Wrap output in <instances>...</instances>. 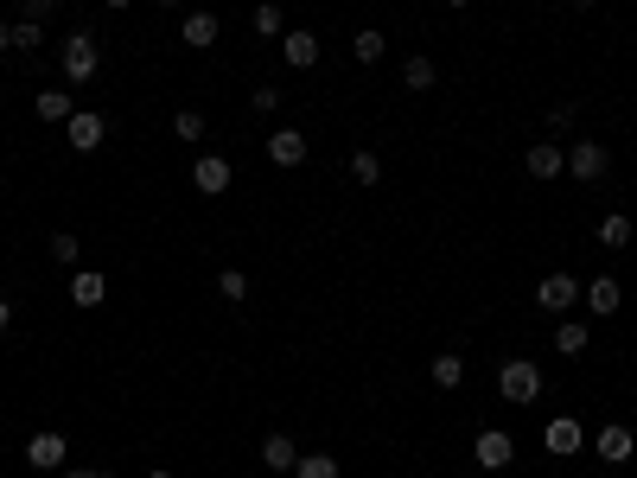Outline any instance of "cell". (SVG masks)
I'll return each mask as SVG.
<instances>
[{
  "label": "cell",
  "mask_w": 637,
  "mask_h": 478,
  "mask_svg": "<svg viewBox=\"0 0 637 478\" xmlns=\"http://www.w3.org/2000/svg\"><path fill=\"white\" fill-rule=\"evenodd\" d=\"M497 396H504V402H516V408H529V402L542 396V370L529 364V357H510V364L497 370Z\"/></svg>",
  "instance_id": "1"
},
{
  "label": "cell",
  "mask_w": 637,
  "mask_h": 478,
  "mask_svg": "<svg viewBox=\"0 0 637 478\" xmlns=\"http://www.w3.org/2000/svg\"><path fill=\"white\" fill-rule=\"evenodd\" d=\"M96 64H102L96 32H71V39H64V83H90Z\"/></svg>",
  "instance_id": "2"
},
{
  "label": "cell",
  "mask_w": 637,
  "mask_h": 478,
  "mask_svg": "<svg viewBox=\"0 0 637 478\" xmlns=\"http://www.w3.org/2000/svg\"><path fill=\"white\" fill-rule=\"evenodd\" d=\"M606 166H612V153L599 147V141H574L567 147V173H574L580 185H593V179H606Z\"/></svg>",
  "instance_id": "3"
},
{
  "label": "cell",
  "mask_w": 637,
  "mask_h": 478,
  "mask_svg": "<svg viewBox=\"0 0 637 478\" xmlns=\"http://www.w3.org/2000/svg\"><path fill=\"white\" fill-rule=\"evenodd\" d=\"M472 459H478V466H485V472H504L510 459H516V440H510L504 428H485V434L472 440Z\"/></svg>",
  "instance_id": "4"
},
{
  "label": "cell",
  "mask_w": 637,
  "mask_h": 478,
  "mask_svg": "<svg viewBox=\"0 0 637 478\" xmlns=\"http://www.w3.org/2000/svg\"><path fill=\"white\" fill-rule=\"evenodd\" d=\"M580 294H587V287H580L574 275H548V281L536 287V306H542V313H574Z\"/></svg>",
  "instance_id": "5"
},
{
  "label": "cell",
  "mask_w": 637,
  "mask_h": 478,
  "mask_svg": "<svg viewBox=\"0 0 637 478\" xmlns=\"http://www.w3.org/2000/svg\"><path fill=\"white\" fill-rule=\"evenodd\" d=\"M64 453H71V447H64V434H58V428H39V434L26 440L32 472H58V466H64Z\"/></svg>",
  "instance_id": "6"
},
{
  "label": "cell",
  "mask_w": 637,
  "mask_h": 478,
  "mask_svg": "<svg viewBox=\"0 0 637 478\" xmlns=\"http://www.w3.org/2000/svg\"><path fill=\"white\" fill-rule=\"evenodd\" d=\"M268 160L287 166V173L306 166V134H300V128H274V134H268Z\"/></svg>",
  "instance_id": "7"
},
{
  "label": "cell",
  "mask_w": 637,
  "mask_h": 478,
  "mask_svg": "<svg viewBox=\"0 0 637 478\" xmlns=\"http://www.w3.org/2000/svg\"><path fill=\"white\" fill-rule=\"evenodd\" d=\"M542 440H548V453H580V447H587V428H580V421L574 415H555V421H548V428H542Z\"/></svg>",
  "instance_id": "8"
},
{
  "label": "cell",
  "mask_w": 637,
  "mask_h": 478,
  "mask_svg": "<svg viewBox=\"0 0 637 478\" xmlns=\"http://www.w3.org/2000/svg\"><path fill=\"white\" fill-rule=\"evenodd\" d=\"M523 166H529V179H561V173H567V147L536 141V147L523 153Z\"/></svg>",
  "instance_id": "9"
},
{
  "label": "cell",
  "mask_w": 637,
  "mask_h": 478,
  "mask_svg": "<svg viewBox=\"0 0 637 478\" xmlns=\"http://www.w3.org/2000/svg\"><path fill=\"white\" fill-rule=\"evenodd\" d=\"M102 134H109V122H102V115H71V122H64V141H71L77 153H96Z\"/></svg>",
  "instance_id": "10"
},
{
  "label": "cell",
  "mask_w": 637,
  "mask_h": 478,
  "mask_svg": "<svg viewBox=\"0 0 637 478\" xmlns=\"http://www.w3.org/2000/svg\"><path fill=\"white\" fill-rule=\"evenodd\" d=\"M192 185H198V192H230V160H223V153H204V160L192 166Z\"/></svg>",
  "instance_id": "11"
},
{
  "label": "cell",
  "mask_w": 637,
  "mask_h": 478,
  "mask_svg": "<svg viewBox=\"0 0 637 478\" xmlns=\"http://www.w3.org/2000/svg\"><path fill=\"white\" fill-rule=\"evenodd\" d=\"M281 51H287L294 71H313L319 64V32H281Z\"/></svg>",
  "instance_id": "12"
},
{
  "label": "cell",
  "mask_w": 637,
  "mask_h": 478,
  "mask_svg": "<svg viewBox=\"0 0 637 478\" xmlns=\"http://www.w3.org/2000/svg\"><path fill=\"white\" fill-rule=\"evenodd\" d=\"M580 300H587L593 313L606 319V313H618V306H625V287H618L612 275H599V281H587V294H580Z\"/></svg>",
  "instance_id": "13"
},
{
  "label": "cell",
  "mask_w": 637,
  "mask_h": 478,
  "mask_svg": "<svg viewBox=\"0 0 637 478\" xmlns=\"http://www.w3.org/2000/svg\"><path fill=\"white\" fill-rule=\"evenodd\" d=\"M593 453L606 459V466H625V459L637 453V440H631V428H606V434L593 440Z\"/></svg>",
  "instance_id": "14"
},
{
  "label": "cell",
  "mask_w": 637,
  "mask_h": 478,
  "mask_svg": "<svg viewBox=\"0 0 637 478\" xmlns=\"http://www.w3.org/2000/svg\"><path fill=\"white\" fill-rule=\"evenodd\" d=\"M179 39L192 45V51H211V45H217V13H185Z\"/></svg>",
  "instance_id": "15"
},
{
  "label": "cell",
  "mask_w": 637,
  "mask_h": 478,
  "mask_svg": "<svg viewBox=\"0 0 637 478\" xmlns=\"http://www.w3.org/2000/svg\"><path fill=\"white\" fill-rule=\"evenodd\" d=\"M262 466H268V472H294V466H300V447H294L287 434H268V440H262Z\"/></svg>",
  "instance_id": "16"
},
{
  "label": "cell",
  "mask_w": 637,
  "mask_h": 478,
  "mask_svg": "<svg viewBox=\"0 0 637 478\" xmlns=\"http://www.w3.org/2000/svg\"><path fill=\"white\" fill-rule=\"evenodd\" d=\"M102 294H109V281L96 275V268H83V275H71V300L90 313V306H102Z\"/></svg>",
  "instance_id": "17"
},
{
  "label": "cell",
  "mask_w": 637,
  "mask_h": 478,
  "mask_svg": "<svg viewBox=\"0 0 637 478\" xmlns=\"http://www.w3.org/2000/svg\"><path fill=\"white\" fill-rule=\"evenodd\" d=\"M32 109H39V122H71V90H39V102H32Z\"/></svg>",
  "instance_id": "18"
},
{
  "label": "cell",
  "mask_w": 637,
  "mask_h": 478,
  "mask_svg": "<svg viewBox=\"0 0 637 478\" xmlns=\"http://www.w3.org/2000/svg\"><path fill=\"white\" fill-rule=\"evenodd\" d=\"M434 383H440V389H459V383H466V357H459V351H440V357H434Z\"/></svg>",
  "instance_id": "19"
},
{
  "label": "cell",
  "mask_w": 637,
  "mask_h": 478,
  "mask_svg": "<svg viewBox=\"0 0 637 478\" xmlns=\"http://www.w3.org/2000/svg\"><path fill=\"white\" fill-rule=\"evenodd\" d=\"M587 345H593V338H587V326H580V319H561V332H555V351H561V357H580Z\"/></svg>",
  "instance_id": "20"
},
{
  "label": "cell",
  "mask_w": 637,
  "mask_h": 478,
  "mask_svg": "<svg viewBox=\"0 0 637 478\" xmlns=\"http://www.w3.org/2000/svg\"><path fill=\"white\" fill-rule=\"evenodd\" d=\"M383 51H389V39H383V32H376V26H364V32H357V39H351V58H357V64H376V58H383Z\"/></svg>",
  "instance_id": "21"
},
{
  "label": "cell",
  "mask_w": 637,
  "mask_h": 478,
  "mask_svg": "<svg viewBox=\"0 0 637 478\" xmlns=\"http://www.w3.org/2000/svg\"><path fill=\"white\" fill-rule=\"evenodd\" d=\"M294 478H338V459H332V453H300Z\"/></svg>",
  "instance_id": "22"
},
{
  "label": "cell",
  "mask_w": 637,
  "mask_h": 478,
  "mask_svg": "<svg viewBox=\"0 0 637 478\" xmlns=\"http://www.w3.org/2000/svg\"><path fill=\"white\" fill-rule=\"evenodd\" d=\"M255 32H262V39H281V32H287V13L274 7V0H262V7H255Z\"/></svg>",
  "instance_id": "23"
},
{
  "label": "cell",
  "mask_w": 637,
  "mask_h": 478,
  "mask_svg": "<svg viewBox=\"0 0 637 478\" xmlns=\"http://www.w3.org/2000/svg\"><path fill=\"white\" fill-rule=\"evenodd\" d=\"M599 243H606V249H625V243H631V217H625V211H612L606 224H599Z\"/></svg>",
  "instance_id": "24"
},
{
  "label": "cell",
  "mask_w": 637,
  "mask_h": 478,
  "mask_svg": "<svg viewBox=\"0 0 637 478\" xmlns=\"http://www.w3.org/2000/svg\"><path fill=\"white\" fill-rule=\"evenodd\" d=\"M402 83H408V90H434V64H427V58H408V64H402Z\"/></svg>",
  "instance_id": "25"
},
{
  "label": "cell",
  "mask_w": 637,
  "mask_h": 478,
  "mask_svg": "<svg viewBox=\"0 0 637 478\" xmlns=\"http://www.w3.org/2000/svg\"><path fill=\"white\" fill-rule=\"evenodd\" d=\"M77 255H83V243H77L71 230H58V236H51V262H58V268H71Z\"/></svg>",
  "instance_id": "26"
},
{
  "label": "cell",
  "mask_w": 637,
  "mask_h": 478,
  "mask_svg": "<svg viewBox=\"0 0 637 478\" xmlns=\"http://www.w3.org/2000/svg\"><path fill=\"white\" fill-rule=\"evenodd\" d=\"M217 294H223V300H249V275H243V268H223V275H217Z\"/></svg>",
  "instance_id": "27"
},
{
  "label": "cell",
  "mask_w": 637,
  "mask_h": 478,
  "mask_svg": "<svg viewBox=\"0 0 637 478\" xmlns=\"http://www.w3.org/2000/svg\"><path fill=\"white\" fill-rule=\"evenodd\" d=\"M351 173L364 179V185H376V179H383V160H376L370 147H357V153H351Z\"/></svg>",
  "instance_id": "28"
},
{
  "label": "cell",
  "mask_w": 637,
  "mask_h": 478,
  "mask_svg": "<svg viewBox=\"0 0 637 478\" xmlns=\"http://www.w3.org/2000/svg\"><path fill=\"white\" fill-rule=\"evenodd\" d=\"M172 134H179V141H204V115H198V109H179V122H172Z\"/></svg>",
  "instance_id": "29"
},
{
  "label": "cell",
  "mask_w": 637,
  "mask_h": 478,
  "mask_svg": "<svg viewBox=\"0 0 637 478\" xmlns=\"http://www.w3.org/2000/svg\"><path fill=\"white\" fill-rule=\"evenodd\" d=\"M249 109H255V115H274V109H281V90H274V83H262V90L249 96Z\"/></svg>",
  "instance_id": "30"
},
{
  "label": "cell",
  "mask_w": 637,
  "mask_h": 478,
  "mask_svg": "<svg viewBox=\"0 0 637 478\" xmlns=\"http://www.w3.org/2000/svg\"><path fill=\"white\" fill-rule=\"evenodd\" d=\"M39 39H45V32H39V20H20V26H13V45H20V51H32Z\"/></svg>",
  "instance_id": "31"
},
{
  "label": "cell",
  "mask_w": 637,
  "mask_h": 478,
  "mask_svg": "<svg viewBox=\"0 0 637 478\" xmlns=\"http://www.w3.org/2000/svg\"><path fill=\"white\" fill-rule=\"evenodd\" d=\"M51 7H58V0H26V20H45Z\"/></svg>",
  "instance_id": "32"
},
{
  "label": "cell",
  "mask_w": 637,
  "mask_h": 478,
  "mask_svg": "<svg viewBox=\"0 0 637 478\" xmlns=\"http://www.w3.org/2000/svg\"><path fill=\"white\" fill-rule=\"evenodd\" d=\"M64 478H102L96 466H71V472H64Z\"/></svg>",
  "instance_id": "33"
},
{
  "label": "cell",
  "mask_w": 637,
  "mask_h": 478,
  "mask_svg": "<svg viewBox=\"0 0 637 478\" xmlns=\"http://www.w3.org/2000/svg\"><path fill=\"white\" fill-rule=\"evenodd\" d=\"M0 51H13V26L7 20H0Z\"/></svg>",
  "instance_id": "34"
},
{
  "label": "cell",
  "mask_w": 637,
  "mask_h": 478,
  "mask_svg": "<svg viewBox=\"0 0 637 478\" xmlns=\"http://www.w3.org/2000/svg\"><path fill=\"white\" fill-rule=\"evenodd\" d=\"M0 326H13V300H0Z\"/></svg>",
  "instance_id": "35"
},
{
  "label": "cell",
  "mask_w": 637,
  "mask_h": 478,
  "mask_svg": "<svg viewBox=\"0 0 637 478\" xmlns=\"http://www.w3.org/2000/svg\"><path fill=\"white\" fill-rule=\"evenodd\" d=\"M102 7H115V13H122V7H134V0H102Z\"/></svg>",
  "instance_id": "36"
},
{
  "label": "cell",
  "mask_w": 637,
  "mask_h": 478,
  "mask_svg": "<svg viewBox=\"0 0 637 478\" xmlns=\"http://www.w3.org/2000/svg\"><path fill=\"white\" fill-rule=\"evenodd\" d=\"M446 7H472V0H446Z\"/></svg>",
  "instance_id": "37"
},
{
  "label": "cell",
  "mask_w": 637,
  "mask_h": 478,
  "mask_svg": "<svg viewBox=\"0 0 637 478\" xmlns=\"http://www.w3.org/2000/svg\"><path fill=\"white\" fill-rule=\"evenodd\" d=\"M160 7H185V0H160Z\"/></svg>",
  "instance_id": "38"
},
{
  "label": "cell",
  "mask_w": 637,
  "mask_h": 478,
  "mask_svg": "<svg viewBox=\"0 0 637 478\" xmlns=\"http://www.w3.org/2000/svg\"><path fill=\"white\" fill-rule=\"evenodd\" d=\"M147 478H172V472H147Z\"/></svg>",
  "instance_id": "39"
},
{
  "label": "cell",
  "mask_w": 637,
  "mask_h": 478,
  "mask_svg": "<svg viewBox=\"0 0 637 478\" xmlns=\"http://www.w3.org/2000/svg\"><path fill=\"white\" fill-rule=\"evenodd\" d=\"M574 7H593V0H574Z\"/></svg>",
  "instance_id": "40"
}]
</instances>
